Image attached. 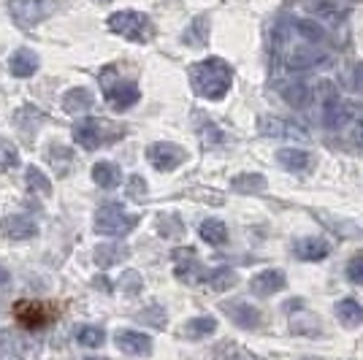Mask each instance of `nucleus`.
I'll list each match as a JSON object with an SVG mask.
<instances>
[{"mask_svg":"<svg viewBox=\"0 0 363 360\" xmlns=\"http://www.w3.org/2000/svg\"><path fill=\"white\" fill-rule=\"evenodd\" d=\"M190 84L201 98L223 101L233 84V68L223 57H206V60L190 65Z\"/></svg>","mask_w":363,"mask_h":360,"instance_id":"f257e3e1","label":"nucleus"},{"mask_svg":"<svg viewBox=\"0 0 363 360\" xmlns=\"http://www.w3.org/2000/svg\"><path fill=\"white\" fill-rule=\"evenodd\" d=\"M108 30L122 35L125 41H136V44H147L152 38V19L141 11H133V9H125V11H114L108 16Z\"/></svg>","mask_w":363,"mask_h":360,"instance_id":"f03ea898","label":"nucleus"},{"mask_svg":"<svg viewBox=\"0 0 363 360\" xmlns=\"http://www.w3.org/2000/svg\"><path fill=\"white\" fill-rule=\"evenodd\" d=\"M138 223V217H130L125 206L120 203H106V206H101V209L95 211V233H101V236H125V233H130L133 225Z\"/></svg>","mask_w":363,"mask_h":360,"instance_id":"7ed1b4c3","label":"nucleus"},{"mask_svg":"<svg viewBox=\"0 0 363 360\" xmlns=\"http://www.w3.org/2000/svg\"><path fill=\"white\" fill-rule=\"evenodd\" d=\"M361 114H363L361 106L350 103V101H342L339 95L331 98V101H325V103H320V117H323V125H325L328 130H345V128H350Z\"/></svg>","mask_w":363,"mask_h":360,"instance_id":"20e7f679","label":"nucleus"},{"mask_svg":"<svg viewBox=\"0 0 363 360\" xmlns=\"http://www.w3.org/2000/svg\"><path fill=\"white\" fill-rule=\"evenodd\" d=\"M296 38V35H293ZM328 62V52L320 49L318 44H306L298 38V44H293L285 52V65L288 71H312V68H320Z\"/></svg>","mask_w":363,"mask_h":360,"instance_id":"39448f33","label":"nucleus"},{"mask_svg":"<svg viewBox=\"0 0 363 360\" xmlns=\"http://www.w3.org/2000/svg\"><path fill=\"white\" fill-rule=\"evenodd\" d=\"M257 130L263 135H269V138H277V141H301V144L309 141V130L301 128L298 122L272 117V114H266V117L257 120Z\"/></svg>","mask_w":363,"mask_h":360,"instance_id":"423d86ee","label":"nucleus"},{"mask_svg":"<svg viewBox=\"0 0 363 360\" xmlns=\"http://www.w3.org/2000/svg\"><path fill=\"white\" fill-rule=\"evenodd\" d=\"M147 160L155 171H177L184 160H187V152L177 147V144H171V141H157V144H152L150 150H147Z\"/></svg>","mask_w":363,"mask_h":360,"instance_id":"0eeeda50","label":"nucleus"},{"mask_svg":"<svg viewBox=\"0 0 363 360\" xmlns=\"http://www.w3.org/2000/svg\"><path fill=\"white\" fill-rule=\"evenodd\" d=\"M104 92H106V101L114 111H128L138 103L141 92H138V84L130 81V79H117L114 84L104 81Z\"/></svg>","mask_w":363,"mask_h":360,"instance_id":"6e6552de","label":"nucleus"},{"mask_svg":"<svg viewBox=\"0 0 363 360\" xmlns=\"http://www.w3.org/2000/svg\"><path fill=\"white\" fill-rule=\"evenodd\" d=\"M288 287V276L282 269H266V271H257L255 276L250 279V290L252 296L257 298H269V296H277Z\"/></svg>","mask_w":363,"mask_h":360,"instance_id":"1a4fd4ad","label":"nucleus"},{"mask_svg":"<svg viewBox=\"0 0 363 360\" xmlns=\"http://www.w3.org/2000/svg\"><path fill=\"white\" fill-rule=\"evenodd\" d=\"M9 14L19 28H35L46 16L44 0H9Z\"/></svg>","mask_w":363,"mask_h":360,"instance_id":"9d476101","label":"nucleus"},{"mask_svg":"<svg viewBox=\"0 0 363 360\" xmlns=\"http://www.w3.org/2000/svg\"><path fill=\"white\" fill-rule=\"evenodd\" d=\"M223 309H225V315L230 317V322L239 325L242 330H255V328H260V322H263L260 309L252 306V303H247V300H230V303H223Z\"/></svg>","mask_w":363,"mask_h":360,"instance_id":"9b49d317","label":"nucleus"},{"mask_svg":"<svg viewBox=\"0 0 363 360\" xmlns=\"http://www.w3.org/2000/svg\"><path fill=\"white\" fill-rule=\"evenodd\" d=\"M114 342L130 358H147V355H152V339L147 333H141V330H133V328L117 330Z\"/></svg>","mask_w":363,"mask_h":360,"instance_id":"f8f14e48","label":"nucleus"},{"mask_svg":"<svg viewBox=\"0 0 363 360\" xmlns=\"http://www.w3.org/2000/svg\"><path fill=\"white\" fill-rule=\"evenodd\" d=\"M177 276L187 285H196V282H206L209 279V271L203 269V263L193 255V249H179L177 252Z\"/></svg>","mask_w":363,"mask_h":360,"instance_id":"ddd939ff","label":"nucleus"},{"mask_svg":"<svg viewBox=\"0 0 363 360\" xmlns=\"http://www.w3.org/2000/svg\"><path fill=\"white\" fill-rule=\"evenodd\" d=\"M104 128H106V122L95 120V117L79 120L74 125V141L82 144L84 150H95V147H101L104 138H106V130H104Z\"/></svg>","mask_w":363,"mask_h":360,"instance_id":"4468645a","label":"nucleus"},{"mask_svg":"<svg viewBox=\"0 0 363 360\" xmlns=\"http://www.w3.org/2000/svg\"><path fill=\"white\" fill-rule=\"evenodd\" d=\"M293 255L303 260V263H320L331 255V244L320 236H303V239L296 241L293 247Z\"/></svg>","mask_w":363,"mask_h":360,"instance_id":"2eb2a0df","label":"nucleus"},{"mask_svg":"<svg viewBox=\"0 0 363 360\" xmlns=\"http://www.w3.org/2000/svg\"><path fill=\"white\" fill-rule=\"evenodd\" d=\"M285 28L290 30V35L301 38V41H306V44L323 46L325 41H328V30L320 25L318 19H290Z\"/></svg>","mask_w":363,"mask_h":360,"instance_id":"dca6fc26","label":"nucleus"},{"mask_svg":"<svg viewBox=\"0 0 363 360\" xmlns=\"http://www.w3.org/2000/svg\"><path fill=\"white\" fill-rule=\"evenodd\" d=\"M0 227H3V236L11 241H28L38 236V225L30 217H22V214H9Z\"/></svg>","mask_w":363,"mask_h":360,"instance_id":"f3484780","label":"nucleus"},{"mask_svg":"<svg viewBox=\"0 0 363 360\" xmlns=\"http://www.w3.org/2000/svg\"><path fill=\"white\" fill-rule=\"evenodd\" d=\"M277 163L290 174H303L312 168V154L298 147H282V150H277Z\"/></svg>","mask_w":363,"mask_h":360,"instance_id":"a211bd4d","label":"nucleus"},{"mask_svg":"<svg viewBox=\"0 0 363 360\" xmlns=\"http://www.w3.org/2000/svg\"><path fill=\"white\" fill-rule=\"evenodd\" d=\"M38 65H41V60H38V55L33 49H16L14 55L9 57V71L16 79H30L38 71Z\"/></svg>","mask_w":363,"mask_h":360,"instance_id":"6ab92c4d","label":"nucleus"},{"mask_svg":"<svg viewBox=\"0 0 363 360\" xmlns=\"http://www.w3.org/2000/svg\"><path fill=\"white\" fill-rule=\"evenodd\" d=\"M128 255H130V249L125 244L111 241V244H98L95 252H92V260H95L98 269H111V266H117L122 260H128Z\"/></svg>","mask_w":363,"mask_h":360,"instance_id":"aec40b11","label":"nucleus"},{"mask_svg":"<svg viewBox=\"0 0 363 360\" xmlns=\"http://www.w3.org/2000/svg\"><path fill=\"white\" fill-rule=\"evenodd\" d=\"M92 181L104 190H114L120 187L122 181V168L117 163H108V160H101V163L92 165Z\"/></svg>","mask_w":363,"mask_h":360,"instance_id":"412c9836","label":"nucleus"},{"mask_svg":"<svg viewBox=\"0 0 363 360\" xmlns=\"http://www.w3.org/2000/svg\"><path fill=\"white\" fill-rule=\"evenodd\" d=\"M333 312H336V320H339L345 328H358L363 322V306L352 298H342L333 306Z\"/></svg>","mask_w":363,"mask_h":360,"instance_id":"4be33fe9","label":"nucleus"},{"mask_svg":"<svg viewBox=\"0 0 363 360\" xmlns=\"http://www.w3.org/2000/svg\"><path fill=\"white\" fill-rule=\"evenodd\" d=\"M198 236H201V241H206L209 247H223L228 241V225L223 220H217V217H209V220L201 223Z\"/></svg>","mask_w":363,"mask_h":360,"instance_id":"5701e85b","label":"nucleus"},{"mask_svg":"<svg viewBox=\"0 0 363 360\" xmlns=\"http://www.w3.org/2000/svg\"><path fill=\"white\" fill-rule=\"evenodd\" d=\"M92 92L84 90V87H74V90H68L62 95V108L68 111V114H82V111H87L92 106Z\"/></svg>","mask_w":363,"mask_h":360,"instance_id":"b1692460","label":"nucleus"},{"mask_svg":"<svg viewBox=\"0 0 363 360\" xmlns=\"http://www.w3.org/2000/svg\"><path fill=\"white\" fill-rule=\"evenodd\" d=\"M184 333H187V339H206V336H214L217 333V320L212 315H201V317H193L187 325H184Z\"/></svg>","mask_w":363,"mask_h":360,"instance_id":"393cba45","label":"nucleus"},{"mask_svg":"<svg viewBox=\"0 0 363 360\" xmlns=\"http://www.w3.org/2000/svg\"><path fill=\"white\" fill-rule=\"evenodd\" d=\"M25 181H28V187H30L33 196H38V198L52 196V181L46 179V174L44 171H38L35 165H30V168L25 171Z\"/></svg>","mask_w":363,"mask_h":360,"instance_id":"a878e982","label":"nucleus"},{"mask_svg":"<svg viewBox=\"0 0 363 360\" xmlns=\"http://www.w3.org/2000/svg\"><path fill=\"white\" fill-rule=\"evenodd\" d=\"M230 187L236 193H260V190H266V176L263 174H239L230 179Z\"/></svg>","mask_w":363,"mask_h":360,"instance_id":"bb28decb","label":"nucleus"},{"mask_svg":"<svg viewBox=\"0 0 363 360\" xmlns=\"http://www.w3.org/2000/svg\"><path fill=\"white\" fill-rule=\"evenodd\" d=\"M209 287L212 290H217V293H225V290H230V287L239 285V274L233 269H214L209 271Z\"/></svg>","mask_w":363,"mask_h":360,"instance_id":"cd10ccee","label":"nucleus"},{"mask_svg":"<svg viewBox=\"0 0 363 360\" xmlns=\"http://www.w3.org/2000/svg\"><path fill=\"white\" fill-rule=\"evenodd\" d=\"M206 41H209V19L206 16H196L193 25L184 30V44L203 46Z\"/></svg>","mask_w":363,"mask_h":360,"instance_id":"c85d7f7f","label":"nucleus"},{"mask_svg":"<svg viewBox=\"0 0 363 360\" xmlns=\"http://www.w3.org/2000/svg\"><path fill=\"white\" fill-rule=\"evenodd\" d=\"M290 330L298 336H318V333H323V325H320L318 317L312 315H293L290 317Z\"/></svg>","mask_w":363,"mask_h":360,"instance_id":"c756f323","label":"nucleus"},{"mask_svg":"<svg viewBox=\"0 0 363 360\" xmlns=\"http://www.w3.org/2000/svg\"><path fill=\"white\" fill-rule=\"evenodd\" d=\"M315 19L320 25H339L345 22V9H339V3H318L315 6Z\"/></svg>","mask_w":363,"mask_h":360,"instance_id":"7c9ffc66","label":"nucleus"},{"mask_svg":"<svg viewBox=\"0 0 363 360\" xmlns=\"http://www.w3.org/2000/svg\"><path fill=\"white\" fill-rule=\"evenodd\" d=\"M79 344L90 347V349L104 347L106 344V330L95 328V325H84V328H79Z\"/></svg>","mask_w":363,"mask_h":360,"instance_id":"2f4dec72","label":"nucleus"},{"mask_svg":"<svg viewBox=\"0 0 363 360\" xmlns=\"http://www.w3.org/2000/svg\"><path fill=\"white\" fill-rule=\"evenodd\" d=\"M198 135H201V141H203L206 147H217V144H223V133L214 128L212 120L198 122Z\"/></svg>","mask_w":363,"mask_h":360,"instance_id":"473e14b6","label":"nucleus"},{"mask_svg":"<svg viewBox=\"0 0 363 360\" xmlns=\"http://www.w3.org/2000/svg\"><path fill=\"white\" fill-rule=\"evenodd\" d=\"M157 233L166 236V239H177V236L184 233V225H182L177 217H160L157 220Z\"/></svg>","mask_w":363,"mask_h":360,"instance_id":"72a5a7b5","label":"nucleus"},{"mask_svg":"<svg viewBox=\"0 0 363 360\" xmlns=\"http://www.w3.org/2000/svg\"><path fill=\"white\" fill-rule=\"evenodd\" d=\"M125 193H128V198H133V201H144V198L150 196V190H147V179H144V176H138V174H133V176L128 179Z\"/></svg>","mask_w":363,"mask_h":360,"instance_id":"f704fd0d","label":"nucleus"},{"mask_svg":"<svg viewBox=\"0 0 363 360\" xmlns=\"http://www.w3.org/2000/svg\"><path fill=\"white\" fill-rule=\"evenodd\" d=\"M345 274H347V279L352 282V285H363V252L350 257Z\"/></svg>","mask_w":363,"mask_h":360,"instance_id":"c9c22d12","label":"nucleus"},{"mask_svg":"<svg viewBox=\"0 0 363 360\" xmlns=\"http://www.w3.org/2000/svg\"><path fill=\"white\" fill-rule=\"evenodd\" d=\"M120 287H122V293H128V296H138L144 282H141V276H138L136 271H125L120 279Z\"/></svg>","mask_w":363,"mask_h":360,"instance_id":"e433bc0d","label":"nucleus"},{"mask_svg":"<svg viewBox=\"0 0 363 360\" xmlns=\"http://www.w3.org/2000/svg\"><path fill=\"white\" fill-rule=\"evenodd\" d=\"M19 165V154L11 144L0 141V168H16Z\"/></svg>","mask_w":363,"mask_h":360,"instance_id":"4c0bfd02","label":"nucleus"},{"mask_svg":"<svg viewBox=\"0 0 363 360\" xmlns=\"http://www.w3.org/2000/svg\"><path fill=\"white\" fill-rule=\"evenodd\" d=\"M141 320H144V322H152L155 328H166V312H163V309H157V306L150 309V312H144Z\"/></svg>","mask_w":363,"mask_h":360,"instance_id":"58836bf2","label":"nucleus"},{"mask_svg":"<svg viewBox=\"0 0 363 360\" xmlns=\"http://www.w3.org/2000/svg\"><path fill=\"white\" fill-rule=\"evenodd\" d=\"M350 138H352V144H355L358 150H363V114L350 125Z\"/></svg>","mask_w":363,"mask_h":360,"instance_id":"ea45409f","label":"nucleus"},{"mask_svg":"<svg viewBox=\"0 0 363 360\" xmlns=\"http://www.w3.org/2000/svg\"><path fill=\"white\" fill-rule=\"evenodd\" d=\"M350 87L363 95V62H358V65L352 68V74H350Z\"/></svg>","mask_w":363,"mask_h":360,"instance_id":"a19ab883","label":"nucleus"},{"mask_svg":"<svg viewBox=\"0 0 363 360\" xmlns=\"http://www.w3.org/2000/svg\"><path fill=\"white\" fill-rule=\"evenodd\" d=\"M11 285H14V279H11V274L6 269H0V300L6 298L9 293H11Z\"/></svg>","mask_w":363,"mask_h":360,"instance_id":"79ce46f5","label":"nucleus"},{"mask_svg":"<svg viewBox=\"0 0 363 360\" xmlns=\"http://www.w3.org/2000/svg\"><path fill=\"white\" fill-rule=\"evenodd\" d=\"M84 360H108V358H101V355H90V358H84Z\"/></svg>","mask_w":363,"mask_h":360,"instance_id":"37998d69","label":"nucleus"},{"mask_svg":"<svg viewBox=\"0 0 363 360\" xmlns=\"http://www.w3.org/2000/svg\"><path fill=\"white\" fill-rule=\"evenodd\" d=\"M95 3H111V0H95Z\"/></svg>","mask_w":363,"mask_h":360,"instance_id":"c03bdc74","label":"nucleus"},{"mask_svg":"<svg viewBox=\"0 0 363 360\" xmlns=\"http://www.w3.org/2000/svg\"><path fill=\"white\" fill-rule=\"evenodd\" d=\"M303 360H320V358H303Z\"/></svg>","mask_w":363,"mask_h":360,"instance_id":"a18cd8bd","label":"nucleus"}]
</instances>
